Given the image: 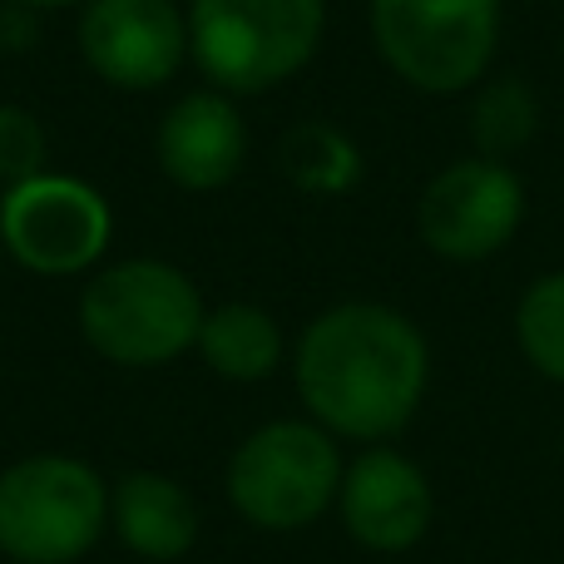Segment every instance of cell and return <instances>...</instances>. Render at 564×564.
<instances>
[{"label":"cell","mask_w":564,"mask_h":564,"mask_svg":"<svg viewBox=\"0 0 564 564\" xmlns=\"http://www.w3.org/2000/svg\"><path fill=\"white\" fill-rule=\"evenodd\" d=\"M109 525V486L89 460L25 456L0 470V555L10 564H75Z\"/></svg>","instance_id":"277c9868"},{"label":"cell","mask_w":564,"mask_h":564,"mask_svg":"<svg viewBox=\"0 0 564 564\" xmlns=\"http://www.w3.org/2000/svg\"><path fill=\"white\" fill-rule=\"evenodd\" d=\"M0 253H6V243H0Z\"/></svg>","instance_id":"ffe728a7"},{"label":"cell","mask_w":564,"mask_h":564,"mask_svg":"<svg viewBox=\"0 0 564 564\" xmlns=\"http://www.w3.org/2000/svg\"><path fill=\"white\" fill-rule=\"evenodd\" d=\"M45 159H50L45 124L20 105H0V184L15 188L25 178H40Z\"/></svg>","instance_id":"e0dca14e"},{"label":"cell","mask_w":564,"mask_h":564,"mask_svg":"<svg viewBox=\"0 0 564 564\" xmlns=\"http://www.w3.org/2000/svg\"><path fill=\"white\" fill-rule=\"evenodd\" d=\"M337 510L347 535L371 555H406L426 540L436 496L426 470L391 446H371L341 470Z\"/></svg>","instance_id":"30bf717a"},{"label":"cell","mask_w":564,"mask_h":564,"mask_svg":"<svg viewBox=\"0 0 564 564\" xmlns=\"http://www.w3.org/2000/svg\"><path fill=\"white\" fill-rule=\"evenodd\" d=\"M377 55L421 95H460L496 59L500 0H371Z\"/></svg>","instance_id":"8992f818"},{"label":"cell","mask_w":564,"mask_h":564,"mask_svg":"<svg viewBox=\"0 0 564 564\" xmlns=\"http://www.w3.org/2000/svg\"><path fill=\"white\" fill-rule=\"evenodd\" d=\"M278 164L288 174L292 188L317 198H337L347 188H357L361 178V149L341 134L327 119H307V124H292L278 144Z\"/></svg>","instance_id":"5bb4252c"},{"label":"cell","mask_w":564,"mask_h":564,"mask_svg":"<svg viewBox=\"0 0 564 564\" xmlns=\"http://www.w3.org/2000/svg\"><path fill=\"white\" fill-rule=\"evenodd\" d=\"M115 234L105 194L85 178L40 174L6 188L0 198V243L20 268L40 278H75L95 268Z\"/></svg>","instance_id":"52a82bcc"},{"label":"cell","mask_w":564,"mask_h":564,"mask_svg":"<svg viewBox=\"0 0 564 564\" xmlns=\"http://www.w3.org/2000/svg\"><path fill=\"white\" fill-rule=\"evenodd\" d=\"M79 55L115 89H159L188 59V10L178 0H89L79 15Z\"/></svg>","instance_id":"9c48e42d"},{"label":"cell","mask_w":564,"mask_h":564,"mask_svg":"<svg viewBox=\"0 0 564 564\" xmlns=\"http://www.w3.org/2000/svg\"><path fill=\"white\" fill-rule=\"evenodd\" d=\"M516 347L540 377L564 387V268L535 278L516 302Z\"/></svg>","instance_id":"2e32d148"},{"label":"cell","mask_w":564,"mask_h":564,"mask_svg":"<svg viewBox=\"0 0 564 564\" xmlns=\"http://www.w3.org/2000/svg\"><path fill=\"white\" fill-rule=\"evenodd\" d=\"M30 40H35V10L20 6V0H6V6H0V45L25 50Z\"/></svg>","instance_id":"ac0fdd59"},{"label":"cell","mask_w":564,"mask_h":564,"mask_svg":"<svg viewBox=\"0 0 564 564\" xmlns=\"http://www.w3.org/2000/svg\"><path fill=\"white\" fill-rule=\"evenodd\" d=\"M327 0H194L188 55L224 95H263L322 45Z\"/></svg>","instance_id":"3957f363"},{"label":"cell","mask_w":564,"mask_h":564,"mask_svg":"<svg viewBox=\"0 0 564 564\" xmlns=\"http://www.w3.org/2000/svg\"><path fill=\"white\" fill-rule=\"evenodd\" d=\"M198 357L224 381H263L282 361V332L273 312H263L258 302H224V307L204 312Z\"/></svg>","instance_id":"4fadbf2b"},{"label":"cell","mask_w":564,"mask_h":564,"mask_svg":"<svg viewBox=\"0 0 564 564\" xmlns=\"http://www.w3.org/2000/svg\"><path fill=\"white\" fill-rule=\"evenodd\" d=\"M109 525L139 560H184L198 540V506L174 476L159 470H129L109 490Z\"/></svg>","instance_id":"7c38bea8"},{"label":"cell","mask_w":564,"mask_h":564,"mask_svg":"<svg viewBox=\"0 0 564 564\" xmlns=\"http://www.w3.org/2000/svg\"><path fill=\"white\" fill-rule=\"evenodd\" d=\"M154 154L159 169L188 194H214V188L234 184L248 159V129L234 95H224V89L184 95L159 119Z\"/></svg>","instance_id":"8fae6325"},{"label":"cell","mask_w":564,"mask_h":564,"mask_svg":"<svg viewBox=\"0 0 564 564\" xmlns=\"http://www.w3.org/2000/svg\"><path fill=\"white\" fill-rule=\"evenodd\" d=\"M525 224V184L506 159L470 154L446 164L416 204V234L446 263L496 258Z\"/></svg>","instance_id":"ba28073f"},{"label":"cell","mask_w":564,"mask_h":564,"mask_svg":"<svg viewBox=\"0 0 564 564\" xmlns=\"http://www.w3.org/2000/svg\"><path fill=\"white\" fill-rule=\"evenodd\" d=\"M292 381L322 431L387 441L426 397L431 347L416 322L387 302H337L297 337Z\"/></svg>","instance_id":"6da1fadb"},{"label":"cell","mask_w":564,"mask_h":564,"mask_svg":"<svg viewBox=\"0 0 564 564\" xmlns=\"http://www.w3.org/2000/svg\"><path fill=\"white\" fill-rule=\"evenodd\" d=\"M341 451L317 421H268L228 460V500L253 530H307L337 506Z\"/></svg>","instance_id":"5b68a950"},{"label":"cell","mask_w":564,"mask_h":564,"mask_svg":"<svg viewBox=\"0 0 564 564\" xmlns=\"http://www.w3.org/2000/svg\"><path fill=\"white\" fill-rule=\"evenodd\" d=\"M540 134V99L525 79H490L470 105V139L476 154L510 159Z\"/></svg>","instance_id":"9a60e30c"},{"label":"cell","mask_w":564,"mask_h":564,"mask_svg":"<svg viewBox=\"0 0 564 564\" xmlns=\"http://www.w3.org/2000/svg\"><path fill=\"white\" fill-rule=\"evenodd\" d=\"M30 10H59V6H89V0H20Z\"/></svg>","instance_id":"d6986e66"},{"label":"cell","mask_w":564,"mask_h":564,"mask_svg":"<svg viewBox=\"0 0 564 564\" xmlns=\"http://www.w3.org/2000/svg\"><path fill=\"white\" fill-rule=\"evenodd\" d=\"M204 297L184 268L164 258H124L99 268L79 292V332L115 367H169L198 347Z\"/></svg>","instance_id":"7a4b0ae2"}]
</instances>
